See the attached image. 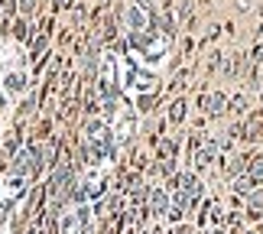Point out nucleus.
Returning a JSON list of instances; mask_svg holds the SVG:
<instances>
[{"mask_svg":"<svg viewBox=\"0 0 263 234\" xmlns=\"http://www.w3.org/2000/svg\"><path fill=\"white\" fill-rule=\"evenodd\" d=\"M237 7H241V10H247V7H250V0H237Z\"/></svg>","mask_w":263,"mask_h":234,"instance_id":"f257e3e1","label":"nucleus"},{"mask_svg":"<svg viewBox=\"0 0 263 234\" xmlns=\"http://www.w3.org/2000/svg\"><path fill=\"white\" fill-rule=\"evenodd\" d=\"M23 10H33V0H23Z\"/></svg>","mask_w":263,"mask_h":234,"instance_id":"f03ea898","label":"nucleus"},{"mask_svg":"<svg viewBox=\"0 0 263 234\" xmlns=\"http://www.w3.org/2000/svg\"><path fill=\"white\" fill-rule=\"evenodd\" d=\"M260 39H263V26H260Z\"/></svg>","mask_w":263,"mask_h":234,"instance_id":"7ed1b4c3","label":"nucleus"}]
</instances>
